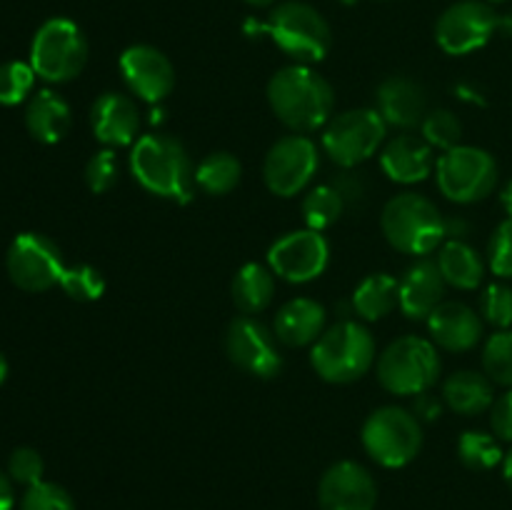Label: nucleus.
Here are the masks:
<instances>
[{
  "label": "nucleus",
  "mask_w": 512,
  "mask_h": 510,
  "mask_svg": "<svg viewBox=\"0 0 512 510\" xmlns=\"http://www.w3.org/2000/svg\"><path fill=\"white\" fill-rule=\"evenodd\" d=\"M480 318L498 330L512 325V288L505 283H490L480 295Z\"/></svg>",
  "instance_id": "36"
},
{
  "label": "nucleus",
  "mask_w": 512,
  "mask_h": 510,
  "mask_svg": "<svg viewBox=\"0 0 512 510\" xmlns=\"http://www.w3.org/2000/svg\"><path fill=\"white\" fill-rule=\"evenodd\" d=\"M440 193L460 205L485 200L498 185V163L493 155L475 145H455L435 163Z\"/></svg>",
  "instance_id": "10"
},
{
  "label": "nucleus",
  "mask_w": 512,
  "mask_h": 510,
  "mask_svg": "<svg viewBox=\"0 0 512 510\" xmlns=\"http://www.w3.org/2000/svg\"><path fill=\"white\" fill-rule=\"evenodd\" d=\"M498 30H503L505 35H512V15H508V18H500Z\"/></svg>",
  "instance_id": "47"
},
{
  "label": "nucleus",
  "mask_w": 512,
  "mask_h": 510,
  "mask_svg": "<svg viewBox=\"0 0 512 510\" xmlns=\"http://www.w3.org/2000/svg\"><path fill=\"white\" fill-rule=\"evenodd\" d=\"M375 338L358 320H340L310 348V365L325 383L348 385L375 365Z\"/></svg>",
  "instance_id": "4"
},
{
  "label": "nucleus",
  "mask_w": 512,
  "mask_h": 510,
  "mask_svg": "<svg viewBox=\"0 0 512 510\" xmlns=\"http://www.w3.org/2000/svg\"><path fill=\"white\" fill-rule=\"evenodd\" d=\"M35 70L23 60H8L0 65V105H20L28 100L35 85Z\"/></svg>",
  "instance_id": "34"
},
{
  "label": "nucleus",
  "mask_w": 512,
  "mask_h": 510,
  "mask_svg": "<svg viewBox=\"0 0 512 510\" xmlns=\"http://www.w3.org/2000/svg\"><path fill=\"white\" fill-rule=\"evenodd\" d=\"M488 3H503V0H488Z\"/></svg>",
  "instance_id": "50"
},
{
  "label": "nucleus",
  "mask_w": 512,
  "mask_h": 510,
  "mask_svg": "<svg viewBox=\"0 0 512 510\" xmlns=\"http://www.w3.org/2000/svg\"><path fill=\"white\" fill-rule=\"evenodd\" d=\"M490 428H493L495 438L512 443V388L505 390L490 405Z\"/></svg>",
  "instance_id": "42"
},
{
  "label": "nucleus",
  "mask_w": 512,
  "mask_h": 510,
  "mask_svg": "<svg viewBox=\"0 0 512 510\" xmlns=\"http://www.w3.org/2000/svg\"><path fill=\"white\" fill-rule=\"evenodd\" d=\"M303 220L310 230H323L333 228L345 213V203L340 198L338 190L333 188V183H325V185H315V188L308 190V195L303 198Z\"/></svg>",
  "instance_id": "30"
},
{
  "label": "nucleus",
  "mask_w": 512,
  "mask_h": 510,
  "mask_svg": "<svg viewBox=\"0 0 512 510\" xmlns=\"http://www.w3.org/2000/svg\"><path fill=\"white\" fill-rule=\"evenodd\" d=\"M333 188L338 190L340 198H343L345 210L363 208V203L368 200V183L360 173H353L350 168H345V173H340L333 180Z\"/></svg>",
  "instance_id": "41"
},
{
  "label": "nucleus",
  "mask_w": 512,
  "mask_h": 510,
  "mask_svg": "<svg viewBox=\"0 0 512 510\" xmlns=\"http://www.w3.org/2000/svg\"><path fill=\"white\" fill-rule=\"evenodd\" d=\"M268 103L275 118L293 133H313L333 118L335 90L310 65H288L268 80Z\"/></svg>",
  "instance_id": "1"
},
{
  "label": "nucleus",
  "mask_w": 512,
  "mask_h": 510,
  "mask_svg": "<svg viewBox=\"0 0 512 510\" xmlns=\"http://www.w3.org/2000/svg\"><path fill=\"white\" fill-rule=\"evenodd\" d=\"M488 265L498 278H512V218H505L490 235Z\"/></svg>",
  "instance_id": "40"
},
{
  "label": "nucleus",
  "mask_w": 512,
  "mask_h": 510,
  "mask_svg": "<svg viewBox=\"0 0 512 510\" xmlns=\"http://www.w3.org/2000/svg\"><path fill=\"white\" fill-rule=\"evenodd\" d=\"M280 340L275 338V330L260 323L255 315H238L230 320L225 330V355L235 368L255 378H275L283 368V355L278 350Z\"/></svg>",
  "instance_id": "13"
},
{
  "label": "nucleus",
  "mask_w": 512,
  "mask_h": 510,
  "mask_svg": "<svg viewBox=\"0 0 512 510\" xmlns=\"http://www.w3.org/2000/svg\"><path fill=\"white\" fill-rule=\"evenodd\" d=\"M118 175L120 163L113 148L98 150V153L88 160V165H85V185H88L95 195H103L108 193V190H113L115 183H118Z\"/></svg>",
  "instance_id": "38"
},
{
  "label": "nucleus",
  "mask_w": 512,
  "mask_h": 510,
  "mask_svg": "<svg viewBox=\"0 0 512 510\" xmlns=\"http://www.w3.org/2000/svg\"><path fill=\"white\" fill-rule=\"evenodd\" d=\"M493 380L478 370H458L448 375L443 383V400L453 413L473 418V415L490 410L495 400Z\"/></svg>",
  "instance_id": "25"
},
{
  "label": "nucleus",
  "mask_w": 512,
  "mask_h": 510,
  "mask_svg": "<svg viewBox=\"0 0 512 510\" xmlns=\"http://www.w3.org/2000/svg\"><path fill=\"white\" fill-rule=\"evenodd\" d=\"M320 168L318 145L308 135H285L275 140L263 160V180L278 198H293L303 193Z\"/></svg>",
  "instance_id": "11"
},
{
  "label": "nucleus",
  "mask_w": 512,
  "mask_h": 510,
  "mask_svg": "<svg viewBox=\"0 0 512 510\" xmlns=\"http://www.w3.org/2000/svg\"><path fill=\"white\" fill-rule=\"evenodd\" d=\"M483 373L493 383L512 388V330H498L483 348Z\"/></svg>",
  "instance_id": "32"
},
{
  "label": "nucleus",
  "mask_w": 512,
  "mask_h": 510,
  "mask_svg": "<svg viewBox=\"0 0 512 510\" xmlns=\"http://www.w3.org/2000/svg\"><path fill=\"white\" fill-rule=\"evenodd\" d=\"M420 130H423L425 143L430 148H440L443 153L460 145V138H463V125H460V120L450 110H433V113H428L423 123H420Z\"/></svg>",
  "instance_id": "35"
},
{
  "label": "nucleus",
  "mask_w": 512,
  "mask_h": 510,
  "mask_svg": "<svg viewBox=\"0 0 512 510\" xmlns=\"http://www.w3.org/2000/svg\"><path fill=\"white\" fill-rule=\"evenodd\" d=\"M88 63V40L68 18L45 20L33 35L30 65L45 83H68L78 78Z\"/></svg>",
  "instance_id": "8"
},
{
  "label": "nucleus",
  "mask_w": 512,
  "mask_h": 510,
  "mask_svg": "<svg viewBox=\"0 0 512 510\" xmlns=\"http://www.w3.org/2000/svg\"><path fill=\"white\" fill-rule=\"evenodd\" d=\"M458 458L468 470H493L505 460L500 440L485 430H465L458 440Z\"/></svg>",
  "instance_id": "31"
},
{
  "label": "nucleus",
  "mask_w": 512,
  "mask_h": 510,
  "mask_svg": "<svg viewBox=\"0 0 512 510\" xmlns=\"http://www.w3.org/2000/svg\"><path fill=\"white\" fill-rule=\"evenodd\" d=\"M60 288H63V293L68 298L78 300V303H93V300L103 298L105 278L98 268H93L88 263H80L63 270Z\"/></svg>",
  "instance_id": "33"
},
{
  "label": "nucleus",
  "mask_w": 512,
  "mask_h": 510,
  "mask_svg": "<svg viewBox=\"0 0 512 510\" xmlns=\"http://www.w3.org/2000/svg\"><path fill=\"white\" fill-rule=\"evenodd\" d=\"M318 505L320 510H375L378 483L355 460H338L320 478Z\"/></svg>",
  "instance_id": "17"
},
{
  "label": "nucleus",
  "mask_w": 512,
  "mask_h": 510,
  "mask_svg": "<svg viewBox=\"0 0 512 510\" xmlns=\"http://www.w3.org/2000/svg\"><path fill=\"white\" fill-rule=\"evenodd\" d=\"M5 378H8V360H5V355L0 353V385L5 383Z\"/></svg>",
  "instance_id": "48"
},
{
  "label": "nucleus",
  "mask_w": 512,
  "mask_h": 510,
  "mask_svg": "<svg viewBox=\"0 0 512 510\" xmlns=\"http://www.w3.org/2000/svg\"><path fill=\"white\" fill-rule=\"evenodd\" d=\"M130 173L148 193L188 203L195 190V165L188 148L168 133H150L130 150Z\"/></svg>",
  "instance_id": "2"
},
{
  "label": "nucleus",
  "mask_w": 512,
  "mask_h": 510,
  "mask_svg": "<svg viewBox=\"0 0 512 510\" xmlns=\"http://www.w3.org/2000/svg\"><path fill=\"white\" fill-rule=\"evenodd\" d=\"M445 283L438 263L420 258L398 280V305L410 320H428L430 313L445 300Z\"/></svg>",
  "instance_id": "21"
},
{
  "label": "nucleus",
  "mask_w": 512,
  "mask_h": 510,
  "mask_svg": "<svg viewBox=\"0 0 512 510\" xmlns=\"http://www.w3.org/2000/svg\"><path fill=\"white\" fill-rule=\"evenodd\" d=\"M380 168L395 183H420L435 170L433 148L418 135H398L380 153Z\"/></svg>",
  "instance_id": "22"
},
{
  "label": "nucleus",
  "mask_w": 512,
  "mask_h": 510,
  "mask_svg": "<svg viewBox=\"0 0 512 510\" xmlns=\"http://www.w3.org/2000/svg\"><path fill=\"white\" fill-rule=\"evenodd\" d=\"M378 383L393 395H423L438 383L440 355L433 340L403 335L375 360Z\"/></svg>",
  "instance_id": "6"
},
{
  "label": "nucleus",
  "mask_w": 512,
  "mask_h": 510,
  "mask_svg": "<svg viewBox=\"0 0 512 510\" xmlns=\"http://www.w3.org/2000/svg\"><path fill=\"white\" fill-rule=\"evenodd\" d=\"M240 175V160L228 150H218V153L205 155L195 168V188L203 190L205 195H228L238 188Z\"/></svg>",
  "instance_id": "29"
},
{
  "label": "nucleus",
  "mask_w": 512,
  "mask_h": 510,
  "mask_svg": "<svg viewBox=\"0 0 512 510\" xmlns=\"http://www.w3.org/2000/svg\"><path fill=\"white\" fill-rule=\"evenodd\" d=\"M10 280L25 293H45L60 285L63 278V253L43 233H20L5 255Z\"/></svg>",
  "instance_id": "12"
},
{
  "label": "nucleus",
  "mask_w": 512,
  "mask_h": 510,
  "mask_svg": "<svg viewBox=\"0 0 512 510\" xmlns=\"http://www.w3.org/2000/svg\"><path fill=\"white\" fill-rule=\"evenodd\" d=\"M120 75L133 95L145 103H163L175 88V68L155 45L135 43L120 55Z\"/></svg>",
  "instance_id": "16"
},
{
  "label": "nucleus",
  "mask_w": 512,
  "mask_h": 510,
  "mask_svg": "<svg viewBox=\"0 0 512 510\" xmlns=\"http://www.w3.org/2000/svg\"><path fill=\"white\" fill-rule=\"evenodd\" d=\"M438 268L443 273L445 283L458 290H475L483 285L485 278V260L480 258L478 250L460 238H450L448 243L440 245Z\"/></svg>",
  "instance_id": "26"
},
{
  "label": "nucleus",
  "mask_w": 512,
  "mask_h": 510,
  "mask_svg": "<svg viewBox=\"0 0 512 510\" xmlns=\"http://www.w3.org/2000/svg\"><path fill=\"white\" fill-rule=\"evenodd\" d=\"M375 110L393 128L410 130L428 115V95L418 80L408 75H390L375 90Z\"/></svg>",
  "instance_id": "20"
},
{
  "label": "nucleus",
  "mask_w": 512,
  "mask_h": 510,
  "mask_svg": "<svg viewBox=\"0 0 512 510\" xmlns=\"http://www.w3.org/2000/svg\"><path fill=\"white\" fill-rule=\"evenodd\" d=\"M13 505H15L13 480H10L8 473L0 470V510H13Z\"/></svg>",
  "instance_id": "44"
},
{
  "label": "nucleus",
  "mask_w": 512,
  "mask_h": 510,
  "mask_svg": "<svg viewBox=\"0 0 512 510\" xmlns=\"http://www.w3.org/2000/svg\"><path fill=\"white\" fill-rule=\"evenodd\" d=\"M330 263V245L318 230H293L275 240L268 250V268L288 283H310Z\"/></svg>",
  "instance_id": "15"
},
{
  "label": "nucleus",
  "mask_w": 512,
  "mask_h": 510,
  "mask_svg": "<svg viewBox=\"0 0 512 510\" xmlns=\"http://www.w3.org/2000/svg\"><path fill=\"white\" fill-rule=\"evenodd\" d=\"M363 448L383 468H405L423 448V425L418 415L398 405L373 410L363 423Z\"/></svg>",
  "instance_id": "7"
},
{
  "label": "nucleus",
  "mask_w": 512,
  "mask_h": 510,
  "mask_svg": "<svg viewBox=\"0 0 512 510\" xmlns=\"http://www.w3.org/2000/svg\"><path fill=\"white\" fill-rule=\"evenodd\" d=\"M388 135V123L375 108H353L333 115L323 128L325 155L340 168H355L378 153Z\"/></svg>",
  "instance_id": "9"
},
{
  "label": "nucleus",
  "mask_w": 512,
  "mask_h": 510,
  "mask_svg": "<svg viewBox=\"0 0 512 510\" xmlns=\"http://www.w3.org/2000/svg\"><path fill=\"white\" fill-rule=\"evenodd\" d=\"M233 303L243 315H258L273 303L275 295V273L263 263H245L235 273L233 285Z\"/></svg>",
  "instance_id": "27"
},
{
  "label": "nucleus",
  "mask_w": 512,
  "mask_h": 510,
  "mask_svg": "<svg viewBox=\"0 0 512 510\" xmlns=\"http://www.w3.org/2000/svg\"><path fill=\"white\" fill-rule=\"evenodd\" d=\"M90 128L105 148L115 150L135 145L140 133L138 105L130 95L108 90L90 108Z\"/></svg>",
  "instance_id": "18"
},
{
  "label": "nucleus",
  "mask_w": 512,
  "mask_h": 510,
  "mask_svg": "<svg viewBox=\"0 0 512 510\" xmlns=\"http://www.w3.org/2000/svg\"><path fill=\"white\" fill-rule=\"evenodd\" d=\"M70 125H73L70 105L53 90H38L25 105V128L38 143H60L68 135Z\"/></svg>",
  "instance_id": "24"
},
{
  "label": "nucleus",
  "mask_w": 512,
  "mask_h": 510,
  "mask_svg": "<svg viewBox=\"0 0 512 510\" xmlns=\"http://www.w3.org/2000/svg\"><path fill=\"white\" fill-rule=\"evenodd\" d=\"M503 475H505V483H508V488L512 490V450H510V453H505Z\"/></svg>",
  "instance_id": "46"
},
{
  "label": "nucleus",
  "mask_w": 512,
  "mask_h": 510,
  "mask_svg": "<svg viewBox=\"0 0 512 510\" xmlns=\"http://www.w3.org/2000/svg\"><path fill=\"white\" fill-rule=\"evenodd\" d=\"M415 415H418V420L420 418H425V420H433V418H438L440 415V403L438 400H433L430 398L428 393H423V395H415Z\"/></svg>",
  "instance_id": "43"
},
{
  "label": "nucleus",
  "mask_w": 512,
  "mask_h": 510,
  "mask_svg": "<svg viewBox=\"0 0 512 510\" xmlns=\"http://www.w3.org/2000/svg\"><path fill=\"white\" fill-rule=\"evenodd\" d=\"M385 240L395 250L425 258L448 238V220L438 205L418 193H400L385 203L380 215Z\"/></svg>",
  "instance_id": "3"
},
{
  "label": "nucleus",
  "mask_w": 512,
  "mask_h": 510,
  "mask_svg": "<svg viewBox=\"0 0 512 510\" xmlns=\"http://www.w3.org/2000/svg\"><path fill=\"white\" fill-rule=\"evenodd\" d=\"M325 308L313 298H293L275 315V338L288 348L313 345L325 333Z\"/></svg>",
  "instance_id": "23"
},
{
  "label": "nucleus",
  "mask_w": 512,
  "mask_h": 510,
  "mask_svg": "<svg viewBox=\"0 0 512 510\" xmlns=\"http://www.w3.org/2000/svg\"><path fill=\"white\" fill-rule=\"evenodd\" d=\"M428 333L448 353H468L483 340V318L478 310L458 300H443L428 318Z\"/></svg>",
  "instance_id": "19"
},
{
  "label": "nucleus",
  "mask_w": 512,
  "mask_h": 510,
  "mask_svg": "<svg viewBox=\"0 0 512 510\" xmlns=\"http://www.w3.org/2000/svg\"><path fill=\"white\" fill-rule=\"evenodd\" d=\"M500 15L485 0H460L435 23V40L448 55H468L488 45L498 30Z\"/></svg>",
  "instance_id": "14"
},
{
  "label": "nucleus",
  "mask_w": 512,
  "mask_h": 510,
  "mask_svg": "<svg viewBox=\"0 0 512 510\" xmlns=\"http://www.w3.org/2000/svg\"><path fill=\"white\" fill-rule=\"evenodd\" d=\"M43 473H45L43 455H40L35 448H28V445H25V448H15L13 453H10L8 475L13 483L30 488V485L43 480Z\"/></svg>",
  "instance_id": "39"
},
{
  "label": "nucleus",
  "mask_w": 512,
  "mask_h": 510,
  "mask_svg": "<svg viewBox=\"0 0 512 510\" xmlns=\"http://www.w3.org/2000/svg\"><path fill=\"white\" fill-rule=\"evenodd\" d=\"M500 205H503V210L508 213V218H512V180L500 190Z\"/></svg>",
  "instance_id": "45"
},
{
  "label": "nucleus",
  "mask_w": 512,
  "mask_h": 510,
  "mask_svg": "<svg viewBox=\"0 0 512 510\" xmlns=\"http://www.w3.org/2000/svg\"><path fill=\"white\" fill-rule=\"evenodd\" d=\"M258 33H268L273 43L298 65L320 63L328 55L333 35L318 8L300 0H288L270 10L268 20L258 23Z\"/></svg>",
  "instance_id": "5"
},
{
  "label": "nucleus",
  "mask_w": 512,
  "mask_h": 510,
  "mask_svg": "<svg viewBox=\"0 0 512 510\" xmlns=\"http://www.w3.org/2000/svg\"><path fill=\"white\" fill-rule=\"evenodd\" d=\"M248 5H255V8H268V5H273L275 0H245Z\"/></svg>",
  "instance_id": "49"
},
{
  "label": "nucleus",
  "mask_w": 512,
  "mask_h": 510,
  "mask_svg": "<svg viewBox=\"0 0 512 510\" xmlns=\"http://www.w3.org/2000/svg\"><path fill=\"white\" fill-rule=\"evenodd\" d=\"M20 510H75V500L63 485L40 480V483L25 488L20 498Z\"/></svg>",
  "instance_id": "37"
},
{
  "label": "nucleus",
  "mask_w": 512,
  "mask_h": 510,
  "mask_svg": "<svg viewBox=\"0 0 512 510\" xmlns=\"http://www.w3.org/2000/svg\"><path fill=\"white\" fill-rule=\"evenodd\" d=\"M350 308L363 320H380L398 308V278L390 273H370L355 288Z\"/></svg>",
  "instance_id": "28"
}]
</instances>
